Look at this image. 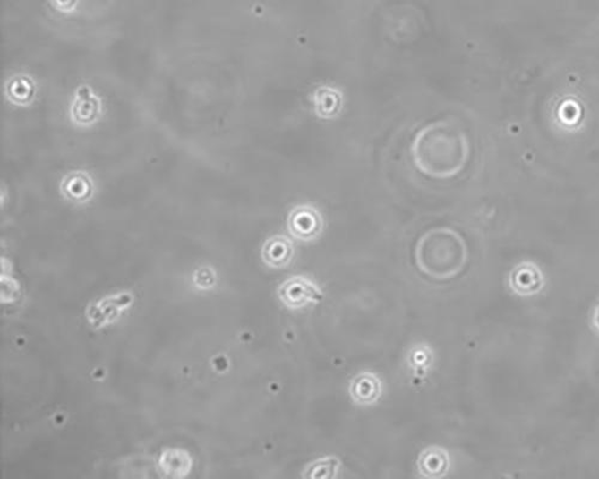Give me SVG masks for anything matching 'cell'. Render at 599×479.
<instances>
[{"mask_svg": "<svg viewBox=\"0 0 599 479\" xmlns=\"http://www.w3.org/2000/svg\"><path fill=\"white\" fill-rule=\"evenodd\" d=\"M381 395V382L373 372H363L353 380L350 396L360 406H370L377 402Z\"/></svg>", "mask_w": 599, "mask_h": 479, "instance_id": "obj_5", "label": "cell"}, {"mask_svg": "<svg viewBox=\"0 0 599 479\" xmlns=\"http://www.w3.org/2000/svg\"><path fill=\"white\" fill-rule=\"evenodd\" d=\"M289 232L300 241L317 239L322 229V218L313 207L303 205L290 212L288 221Z\"/></svg>", "mask_w": 599, "mask_h": 479, "instance_id": "obj_4", "label": "cell"}, {"mask_svg": "<svg viewBox=\"0 0 599 479\" xmlns=\"http://www.w3.org/2000/svg\"><path fill=\"white\" fill-rule=\"evenodd\" d=\"M294 257L292 243L285 236H276L265 244L263 258L270 268L283 269L290 264Z\"/></svg>", "mask_w": 599, "mask_h": 479, "instance_id": "obj_7", "label": "cell"}, {"mask_svg": "<svg viewBox=\"0 0 599 479\" xmlns=\"http://www.w3.org/2000/svg\"><path fill=\"white\" fill-rule=\"evenodd\" d=\"M339 461L333 457L322 458L311 464L307 467V471L313 472L315 470H322L321 477H335L336 472L339 470ZM304 475V477H306Z\"/></svg>", "mask_w": 599, "mask_h": 479, "instance_id": "obj_8", "label": "cell"}, {"mask_svg": "<svg viewBox=\"0 0 599 479\" xmlns=\"http://www.w3.org/2000/svg\"><path fill=\"white\" fill-rule=\"evenodd\" d=\"M469 152V141L462 127L449 120L424 127L411 145L415 166L433 179H449L462 172Z\"/></svg>", "mask_w": 599, "mask_h": 479, "instance_id": "obj_1", "label": "cell"}, {"mask_svg": "<svg viewBox=\"0 0 599 479\" xmlns=\"http://www.w3.org/2000/svg\"><path fill=\"white\" fill-rule=\"evenodd\" d=\"M417 466L424 477H441L449 470V454L439 447H431L421 453Z\"/></svg>", "mask_w": 599, "mask_h": 479, "instance_id": "obj_6", "label": "cell"}, {"mask_svg": "<svg viewBox=\"0 0 599 479\" xmlns=\"http://www.w3.org/2000/svg\"><path fill=\"white\" fill-rule=\"evenodd\" d=\"M417 264L428 276L449 278L466 261V244L451 229H434L425 234L416 248Z\"/></svg>", "mask_w": 599, "mask_h": 479, "instance_id": "obj_2", "label": "cell"}, {"mask_svg": "<svg viewBox=\"0 0 599 479\" xmlns=\"http://www.w3.org/2000/svg\"><path fill=\"white\" fill-rule=\"evenodd\" d=\"M278 295L282 303L290 310H301L322 299L319 287L306 277H292L286 280L279 287Z\"/></svg>", "mask_w": 599, "mask_h": 479, "instance_id": "obj_3", "label": "cell"}]
</instances>
